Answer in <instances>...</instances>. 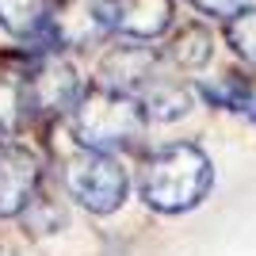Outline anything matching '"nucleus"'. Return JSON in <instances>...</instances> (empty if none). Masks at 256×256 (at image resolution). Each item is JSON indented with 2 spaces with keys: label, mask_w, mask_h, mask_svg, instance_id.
Segmentation results:
<instances>
[{
  "label": "nucleus",
  "mask_w": 256,
  "mask_h": 256,
  "mask_svg": "<svg viewBox=\"0 0 256 256\" xmlns=\"http://www.w3.org/2000/svg\"><path fill=\"white\" fill-rule=\"evenodd\" d=\"M115 31V8L111 0H54L46 38L54 46H92L104 34Z\"/></svg>",
  "instance_id": "nucleus-5"
},
{
  "label": "nucleus",
  "mask_w": 256,
  "mask_h": 256,
  "mask_svg": "<svg viewBox=\"0 0 256 256\" xmlns=\"http://www.w3.org/2000/svg\"><path fill=\"white\" fill-rule=\"evenodd\" d=\"M210 180L214 176H210L206 153L192 142H176V146L150 153L138 188L146 206H153L160 214H180V210H192L210 192Z\"/></svg>",
  "instance_id": "nucleus-1"
},
{
  "label": "nucleus",
  "mask_w": 256,
  "mask_h": 256,
  "mask_svg": "<svg viewBox=\"0 0 256 256\" xmlns=\"http://www.w3.org/2000/svg\"><path fill=\"white\" fill-rule=\"evenodd\" d=\"M210 54H214L210 27H203V23H184L180 31L172 34L164 58H168L172 65H180V69H199V65L210 62Z\"/></svg>",
  "instance_id": "nucleus-11"
},
{
  "label": "nucleus",
  "mask_w": 256,
  "mask_h": 256,
  "mask_svg": "<svg viewBox=\"0 0 256 256\" xmlns=\"http://www.w3.org/2000/svg\"><path fill=\"white\" fill-rule=\"evenodd\" d=\"M69 118H73V134L80 142V150H96V153L134 150L138 138L146 134V122H150L134 96L104 84L84 88V96Z\"/></svg>",
  "instance_id": "nucleus-2"
},
{
  "label": "nucleus",
  "mask_w": 256,
  "mask_h": 256,
  "mask_svg": "<svg viewBox=\"0 0 256 256\" xmlns=\"http://www.w3.org/2000/svg\"><path fill=\"white\" fill-rule=\"evenodd\" d=\"M138 104H142V111H146V118L168 122V118H180V115L192 111V92H188V84H180L176 65L168 62L157 76H153V84L138 96Z\"/></svg>",
  "instance_id": "nucleus-9"
},
{
  "label": "nucleus",
  "mask_w": 256,
  "mask_h": 256,
  "mask_svg": "<svg viewBox=\"0 0 256 256\" xmlns=\"http://www.w3.org/2000/svg\"><path fill=\"white\" fill-rule=\"evenodd\" d=\"M199 92H203L210 104L226 107V111H237V115L256 118V84H248L245 76H237V73H222L218 80H206Z\"/></svg>",
  "instance_id": "nucleus-12"
},
{
  "label": "nucleus",
  "mask_w": 256,
  "mask_h": 256,
  "mask_svg": "<svg viewBox=\"0 0 256 256\" xmlns=\"http://www.w3.org/2000/svg\"><path fill=\"white\" fill-rule=\"evenodd\" d=\"M62 180H65V192L92 214H111L126 199V172L111 153L76 150L73 157H65Z\"/></svg>",
  "instance_id": "nucleus-3"
},
{
  "label": "nucleus",
  "mask_w": 256,
  "mask_h": 256,
  "mask_svg": "<svg viewBox=\"0 0 256 256\" xmlns=\"http://www.w3.org/2000/svg\"><path fill=\"white\" fill-rule=\"evenodd\" d=\"M115 31L126 38H160L172 27V0H111Z\"/></svg>",
  "instance_id": "nucleus-8"
},
{
  "label": "nucleus",
  "mask_w": 256,
  "mask_h": 256,
  "mask_svg": "<svg viewBox=\"0 0 256 256\" xmlns=\"http://www.w3.org/2000/svg\"><path fill=\"white\" fill-rule=\"evenodd\" d=\"M84 88L76 80L73 65L58 58L54 50H42L23 73V107L27 115H73Z\"/></svg>",
  "instance_id": "nucleus-4"
},
{
  "label": "nucleus",
  "mask_w": 256,
  "mask_h": 256,
  "mask_svg": "<svg viewBox=\"0 0 256 256\" xmlns=\"http://www.w3.org/2000/svg\"><path fill=\"white\" fill-rule=\"evenodd\" d=\"M226 38H230V46H234L245 62L256 65V4L226 23Z\"/></svg>",
  "instance_id": "nucleus-13"
},
{
  "label": "nucleus",
  "mask_w": 256,
  "mask_h": 256,
  "mask_svg": "<svg viewBox=\"0 0 256 256\" xmlns=\"http://www.w3.org/2000/svg\"><path fill=\"white\" fill-rule=\"evenodd\" d=\"M54 0H0V27L16 38H34L50 27Z\"/></svg>",
  "instance_id": "nucleus-10"
},
{
  "label": "nucleus",
  "mask_w": 256,
  "mask_h": 256,
  "mask_svg": "<svg viewBox=\"0 0 256 256\" xmlns=\"http://www.w3.org/2000/svg\"><path fill=\"white\" fill-rule=\"evenodd\" d=\"M164 65H168V58L150 50V46H118L100 62V84L138 100Z\"/></svg>",
  "instance_id": "nucleus-6"
},
{
  "label": "nucleus",
  "mask_w": 256,
  "mask_h": 256,
  "mask_svg": "<svg viewBox=\"0 0 256 256\" xmlns=\"http://www.w3.org/2000/svg\"><path fill=\"white\" fill-rule=\"evenodd\" d=\"M38 180H42V168H38L34 153L0 142V218L27 210L38 195Z\"/></svg>",
  "instance_id": "nucleus-7"
},
{
  "label": "nucleus",
  "mask_w": 256,
  "mask_h": 256,
  "mask_svg": "<svg viewBox=\"0 0 256 256\" xmlns=\"http://www.w3.org/2000/svg\"><path fill=\"white\" fill-rule=\"evenodd\" d=\"M188 4H195L203 16H218V20H226V23L252 8V0H188Z\"/></svg>",
  "instance_id": "nucleus-14"
}]
</instances>
